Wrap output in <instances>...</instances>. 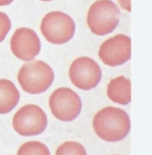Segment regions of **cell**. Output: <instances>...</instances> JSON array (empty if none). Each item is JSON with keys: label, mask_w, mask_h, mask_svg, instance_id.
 I'll return each instance as SVG.
<instances>
[{"label": "cell", "mask_w": 152, "mask_h": 155, "mask_svg": "<svg viewBox=\"0 0 152 155\" xmlns=\"http://www.w3.org/2000/svg\"><path fill=\"white\" fill-rule=\"evenodd\" d=\"M14 0H0V6L9 5Z\"/></svg>", "instance_id": "9a60e30c"}, {"label": "cell", "mask_w": 152, "mask_h": 155, "mask_svg": "<svg viewBox=\"0 0 152 155\" xmlns=\"http://www.w3.org/2000/svg\"><path fill=\"white\" fill-rule=\"evenodd\" d=\"M19 99L20 93L14 84L8 79H0V114L11 112Z\"/></svg>", "instance_id": "8fae6325"}, {"label": "cell", "mask_w": 152, "mask_h": 155, "mask_svg": "<svg viewBox=\"0 0 152 155\" xmlns=\"http://www.w3.org/2000/svg\"><path fill=\"white\" fill-rule=\"evenodd\" d=\"M120 16V9L113 2L98 0L89 9L87 24L94 34L102 36L115 30L119 25Z\"/></svg>", "instance_id": "3957f363"}, {"label": "cell", "mask_w": 152, "mask_h": 155, "mask_svg": "<svg viewBox=\"0 0 152 155\" xmlns=\"http://www.w3.org/2000/svg\"><path fill=\"white\" fill-rule=\"evenodd\" d=\"M12 52L22 61H31L40 53L41 44L36 33L30 28H19L15 32L10 42Z\"/></svg>", "instance_id": "9c48e42d"}, {"label": "cell", "mask_w": 152, "mask_h": 155, "mask_svg": "<svg viewBox=\"0 0 152 155\" xmlns=\"http://www.w3.org/2000/svg\"><path fill=\"white\" fill-rule=\"evenodd\" d=\"M107 94L114 103L128 104L131 102V80L123 76L111 79L107 86Z\"/></svg>", "instance_id": "30bf717a"}, {"label": "cell", "mask_w": 152, "mask_h": 155, "mask_svg": "<svg viewBox=\"0 0 152 155\" xmlns=\"http://www.w3.org/2000/svg\"><path fill=\"white\" fill-rule=\"evenodd\" d=\"M12 125L15 132L24 137L37 135L45 130L47 117L38 106L27 104L21 107L14 116Z\"/></svg>", "instance_id": "5b68a950"}, {"label": "cell", "mask_w": 152, "mask_h": 155, "mask_svg": "<svg viewBox=\"0 0 152 155\" xmlns=\"http://www.w3.org/2000/svg\"><path fill=\"white\" fill-rule=\"evenodd\" d=\"M52 68L43 61H35L24 64L17 76L21 88L29 94L44 93L51 87L54 80Z\"/></svg>", "instance_id": "7a4b0ae2"}, {"label": "cell", "mask_w": 152, "mask_h": 155, "mask_svg": "<svg viewBox=\"0 0 152 155\" xmlns=\"http://www.w3.org/2000/svg\"><path fill=\"white\" fill-rule=\"evenodd\" d=\"M49 104L54 116L63 122H71L77 118L82 107L80 96L65 87L55 90L50 97Z\"/></svg>", "instance_id": "8992f818"}, {"label": "cell", "mask_w": 152, "mask_h": 155, "mask_svg": "<svg viewBox=\"0 0 152 155\" xmlns=\"http://www.w3.org/2000/svg\"><path fill=\"white\" fill-rule=\"evenodd\" d=\"M42 1H45V2H49V1H52V0H41Z\"/></svg>", "instance_id": "2e32d148"}, {"label": "cell", "mask_w": 152, "mask_h": 155, "mask_svg": "<svg viewBox=\"0 0 152 155\" xmlns=\"http://www.w3.org/2000/svg\"><path fill=\"white\" fill-rule=\"evenodd\" d=\"M55 155H87L84 147L80 143L68 141L57 148Z\"/></svg>", "instance_id": "4fadbf2b"}, {"label": "cell", "mask_w": 152, "mask_h": 155, "mask_svg": "<svg viewBox=\"0 0 152 155\" xmlns=\"http://www.w3.org/2000/svg\"><path fill=\"white\" fill-rule=\"evenodd\" d=\"M75 27L71 16L63 12L55 11L49 13L43 18L41 30L49 42L61 45L67 43L73 37Z\"/></svg>", "instance_id": "277c9868"}, {"label": "cell", "mask_w": 152, "mask_h": 155, "mask_svg": "<svg viewBox=\"0 0 152 155\" xmlns=\"http://www.w3.org/2000/svg\"><path fill=\"white\" fill-rule=\"evenodd\" d=\"M12 23L8 15L0 12V43L2 41L11 30Z\"/></svg>", "instance_id": "5bb4252c"}, {"label": "cell", "mask_w": 152, "mask_h": 155, "mask_svg": "<svg viewBox=\"0 0 152 155\" xmlns=\"http://www.w3.org/2000/svg\"></svg>", "instance_id": "e0dca14e"}, {"label": "cell", "mask_w": 152, "mask_h": 155, "mask_svg": "<svg viewBox=\"0 0 152 155\" xmlns=\"http://www.w3.org/2000/svg\"><path fill=\"white\" fill-rule=\"evenodd\" d=\"M99 56L104 64L112 67L122 65L131 58V39L123 34L105 41L100 47Z\"/></svg>", "instance_id": "ba28073f"}, {"label": "cell", "mask_w": 152, "mask_h": 155, "mask_svg": "<svg viewBox=\"0 0 152 155\" xmlns=\"http://www.w3.org/2000/svg\"><path fill=\"white\" fill-rule=\"evenodd\" d=\"M17 155H51L46 145L38 141H31L22 145Z\"/></svg>", "instance_id": "7c38bea8"}, {"label": "cell", "mask_w": 152, "mask_h": 155, "mask_svg": "<svg viewBox=\"0 0 152 155\" xmlns=\"http://www.w3.org/2000/svg\"><path fill=\"white\" fill-rule=\"evenodd\" d=\"M69 76L74 86L84 90L96 87L101 82L102 71L99 64L90 57H80L71 64Z\"/></svg>", "instance_id": "52a82bcc"}, {"label": "cell", "mask_w": 152, "mask_h": 155, "mask_svg": "<svg viewBox=\"0 0 152 155\" xmlns=\"http://www.w3.org/2000/svg\"><path fill=\"white\" fill-rule=\"evenodd\" d=\"M94 132L101 139L109 142H116L124 139L131 128V120L124 110L107 107L97 113L94 118Z\"/></svg>", "instance_id": "6da1fadb"}]
</instances>
